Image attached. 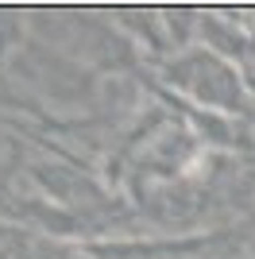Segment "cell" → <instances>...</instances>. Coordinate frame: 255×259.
Here are the masks:
<instances>
[]
</instances>
